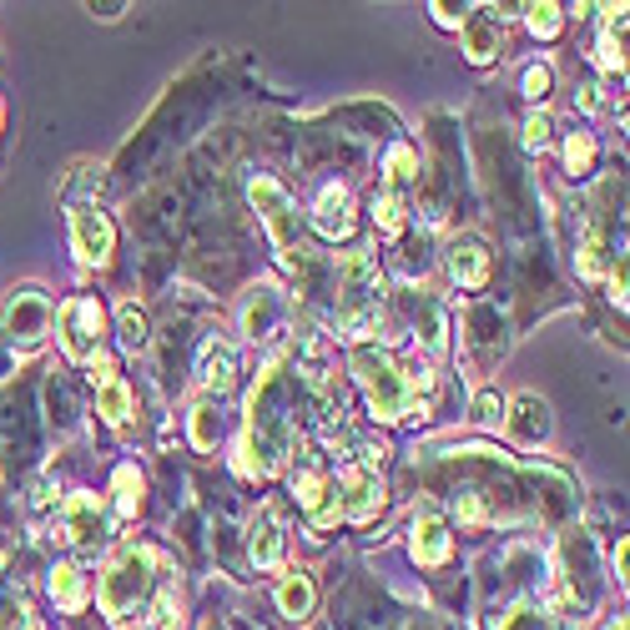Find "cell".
I'll return each mask as SVG.
<instances>
[{
    "mask_svg": "<svg viewBox=\"0 0 630 630\" xmlns=\"http://www.w3.org/2000/svg\"><path fill=\"white\" fill-rule=\"evenodd\" d=\"M242 474H277L293 454V414H288V364L277 358L258 379L248 404V439H242Z\"/></svg>",
    "mask_w": 630,
    "mask_h": 630,
    "instance_id": "1",
    "label": "cell"
},
{
    "mask_svg": "<svg viewBox=\"0 0 630 630\" xmlns=\"http://www.w3.org/2000/svg\"><path fill=\"white\" fill-rule=\"evenodd\" d=\"M354 379H358V389H364L368 408H373V419L399 424V419L424 414V399L414 394V383H408V373L394 364L389 348H368V343H358L354 348Z\"/></svg>",
    "mask_w": 630,
    "mask_h": 630,
    "instance_id": "2",
    "label": "cell"
},
{
    "mask_svg": "<svg viewBox=\"0 0 630 630\" xmlns=\"http://www.w3.org/2000/svg\"><path fill=\"white\" fill-rule=\"evenodd\" d=\"M383 318V277L373 252H343L338 263V329L343 338L364 343Z\"/></svg>",
    "mask_w": 630,
    "mask_h": 630,
    "instance_id": "3",
    "label": "cell"
},
{
    "mask_svg": "<svg viewBox=\"0 0 630 630\" xmlns=\"http://www.w3.org/2000/svg\"><path fill=\"white\" fill-rule=\"evenodd\" d=\"M152 570H157V560L146 550H121L117 560H111V570L102 575V610L111 620H121L127 610H136V605L146 601V591H152Z\"/></svg>",
    "mask_w": 630,
    "mask_h": 630,
    "instance_id": "4",
    "label": "cell"
},
{
    "mask_svg": "<svg viewBox=\"0 0 630 630\" xmlns=\"http://www.w3.org/2000/svg\"><path fill=\"white\" fill-rule=\"evenodd\" d=\"M293 489H298V504L308 510V525L313 530H333L343 520L338 510V485L329 479L323 460L313 449H298V464H293Z\"/></svg>",
    "mask_w": 630,
    "mask_h": 630,
    "instance_id": "5",
    "label": "cell"
},
{
    "mask_svg": "<svg viewBox=\"0 0 630 630\" xmlns=\"http://www.w3.org/2000/svg\"><path fill=\"white\" fill-rule=\"evenodd\" d=\"M248 198L252 207H258V217H263V227L273 233V242L283 248V258L293 263V248H298V202L288 198V187L277 182V177H252L248 182Z\"/></svg>",
    "mask_w": 630,
    "mask_h": 630,
    "instance_id": "6",
    "label": "cell"
},
{
    "mask_svg": "<svg viewBox=\"0 0 630 630\" xmlns=\"http://www.w3.org/2000/svg\"><path fill=\"white\" fill-rule=\"evenodd\" d=\"M56 329H61V348H67L71 364H86V358L102 348L106 308L96 298H67L61 313H56Z\"/></svg>",
    "mask_w": 630,
    "mask_h": 630,
    "instance_id": "7",
    "label": "cell"
},
{
    "mask_svg": "<svg viewBox=\"0 0 630 630\" xmlns=\"http://www.w3.org/2000/svg\"><path fill=\"white\" fill-rule=\"evenodd\" d=\"M71 248L86 268H106L111 263V248H117V227L96 202H76L71 207Z\"/></svg>",
    "mask_w": 630,
    "mask_h": 630,
    "instance_id": "8",
    "label": "cell"
},
{
    "mask_svg": "<svg viewBox=\"0 0 630 630\" xmlns=\"http://www.w3.org/2000/svg\"><path fill=\"white\" fill-rule=\"evenodd\" d=\"M333 485H338V510H343V520L364 525V520H373V514L383 510V474H379V469H364V464H343V474L333 479Z\"/></svg>",
    "mask_w": 630,
    "mask_h": 630,
    "instance_id": "9",
    "label": "cell"
},
{
    "mask_svg": "<svg viewBox=\"0 0 630 630\" xmlns=\"http://www.w3.org/2000/svg\"><path fill=\"white\" fill-rule=\"evenodd\" d=\"M0 323H5L11 343L31 348V343H40L46 333H51V298H46L40 288H21V293H11V302H5V313H0Z\"/></svg>",
    "mask_w": 630,
    "mask_h": 630,
    "instance_id": "10",
    "label": "cell"
},
{
    "mask_svg": "<svg viewBox=\"0 0 630 630\" xmlns=\"http://www.w3.org/2000/svg\"><path fill=\"white\" fill-rule=\"evenodd\" d=\"M106 535V504L96 495H67L56 510V539L67 545H96Z\"/></svg>",
    "mask_w": 630,
    "mask_h": 630,
    "instance_id": "11",
    "label": "cell"
},
{
    "mask_svg": "<svg viewBox=\"0 0 630 630\" xmlns=\"http://www.w3.org/2000/svg\"><path fill=\"white\" fill-rule=\"evenodd\" d=\"M499 429L510 433L514 444H545L550 439V429H555V419H550V404L545 399H535V394H520V399H510L504 404V424Z\"/></svg>",
    "mask_w": 630,
    "mask_h": 630,
    "instance_id": "12",
    "label": "cell"
},
{
    "mask_svg": "<svg viewBox=\"0 0 630 630\" xmlns=\"http://www.w3.org/2000/svg\"><path fill=\"white\" fill-rule=\"evenodd\" d=\"M237 373H242V358H237V348L227 338H207L198 348V383L207 389V394H233L237 389Z\"/></svg>",
    "mask_w": 630,
    "mask_h": 630,
    "instance_id": "13",
    "label": "cell"
},
{
    "mask_svg": "<svg viewBox=\"0 0 630 630\" xmlns=\"http://www.w3.org/2000/svg\"><path fill=\"white\" fill-rule=\"evenodd\" d=\"M444 263H449V277H454L464 293H479L489 283V273H495V258H489V248L479 237H454Z\"/></svg>",
    "mask_w": 630,
    "mask_h": 630,
    "instance_id": "14",
    "label": "cell"
},
{
    "mask_svg": "<svg viewBox=\"0 0 630 630\" xmlns=\"http://www.w3.org/2000/svg\"><path fill=\"white\" fill-rule=\"evenodd\" d=\"M354 192L348 187H323V198L313 207V227L318 237H329V242H343V237H354Z\"/></svg>",
    "mask_w": 630,
    "mask_h": 630,
    "instance_id": "15",
    "label": "cell"
},
{
    "mask_svg": "<svg viewBox=\"0 0 630 630\" xmlns=\"http://www.w3.org/2000/svg\"><path fill=\"white\" fill-rule=\"evenodd\" d=\"M248 555H252V564H258V570H277V564H283V520H277L273 504H263V510H258V520H252Z\"/></svg>",
    "mask_w": 630,
    "mask_h": 630,
    "instance_id": "16",
    "label": "cell"
},
{
    "mask_svg": "<svg viewBox=\"0 0 630 630\" xmlns=\"http://www.w3.org/2000/svg\"><path fill=\"white\" fill-rule=\"evenodd\" d=\"M408 550L419 564H444L449 560V525L433 510L414 514V530H408Z\"/></svg>",
    "mask_w": 630,
    "mask_h": 630,
    "instance_id": "17",
    "label": "cell"
},
{
    "mask_svg": "<svg viewBox=\"0 0 630 630\" xmlns=\"http://www.w3.org/2000/svg\"><path fill=\"white\" fill-rule=\"evenodd\" d=\"M277 323H283V293L273 283H258L248 293V302H242V333L248 338H268Z\"/></svg>",
    "mask_w": 630,
    "mask_h": 630,
    "instance_id": "18",
    "label": "cell"
},
{
    "mask_svg": "<svg viewBox=\"0 0 630 630\" xmlns=\"http://www.w3.org/2000/svg\"><path fill=\"white\" fill-rule=\"evenodd\" d=\"M293 364H298V373L313 389H323L333 373V343L323 338V333H298V348H293Z\"/></svg>",
    "mask_w": 630,
    "mask_h": 630,
    "instance_id": "19",
    "label": "cell"
},
{
    "mask_svg": "<svg viewBox=\"0 0 630 630\" xmlns=\"http://www.w3.org/2000/svg\"><path fill=\"white\" fill-rule=\"evenodd\" d=\"M464 51H469L474 67H485V61H495L499 51V21H489V15H464Z\"/></svg>",
    "mask_w": 630,
    "mask_h": 630,
    "instance_id": "20",
    "label": "cell"
},
{
    "mask_svg": "<svg viewBox=\"0 0 630 630\" xmlns=\"http://www.w3.org/2000/svg\"><path fill=\"white\" fill-rule=\"evenodd\" d=\"M51 595H56V605L67 610V616H76V610H86V570L81 564H56L51 570Z\"/></svg>",
    "mask_w": 630,
    "mask_h": 630,
    "instance_id": "21",
    "label": "cell"
},
{
    "mask_svg": "<svg viewBox=\"0 0 630 630\" xmlns=\"http://www.w3.org/2000/svg\"><path fill=\"white\" fill-rule=\"evenodd\" d=\"M96 414H102L111 429H121V424L132 419V389H127L121 379L96 383Z\"/></svg>",
    "mask_w": 630,
    "mask_h": 630,
    "instance_id": "22",
    "label": "cell"
},
{
    "mask_svg": "<svg viewBox=\"0 0 630 630\" xmlns=\"http://www.w3.org/2000/svg\"><path fill=\"white\" fill-rule=\"evenodd\" d=\"M277 605H283V616L293 620H308L318 605V591L308 575H283V585H277Z\"/></svg>",
    "mask_w": 630,
    "mask_h": 630,
    "instance_id": "23",
    "label": "cell"
},
{
    "mask_svg": "<svg viewBox=\"0 0 630 630\" xmlns=\"http://www.w3.org/2000/svg\"><path fill=\"white\" fill-rule=\"evenodd\" d=\"M373 227H379L383 237L404 233V192H389V187H383L379 198H373Z\"/></svg>",
    "mask_w": 630,
    "mask_h": 630,
    "instance_id": "24",
    "label": "cell"
},
{
    "mask_svg": "<svg viewBox=\"0 0 630 630\" xmlns=\"http://www.w3.org/2000/svg\"><path fill=\"white\" fill-rule=\"evenodd\" d=\"M117 329H121V348H146V313L136 308L132 298H121L117 302Z\"/></svg>",
    "mask_w": 630,
    "mask_h": 630,
    "instance_id": "25",
    "label": "cell"
},
{
    "mask_svg": "<svg viewBox=\"0 0 630 630\" xmlns=\"http://www.w3.org/2000/svg\"><path fill=\"white\" fill-rule=\"evenodd\" d=\"M217 439H223V414H217V404H198L192 408V444L217 449Z\"/></svg>",
    "mask_w": 630,
    "mask_h": 630,
    "instance_id": "26",
    "label": "cell"
},
{
    "mask_svg": "<svg viewBox=\"0 0 630 630\" xmlns=\"http://www.w3.org/2000/svg\"><path fill=\"white\" fill-rule=\"evenodd\" d=\"M419 177V157H414V146H389V192H404L408 182Z\"/></svg>",
    "mask_w": 630,
    "mask_h": 630,
    "instance_id": "27",
    "label": "cell"
},
{
    "mask_svg": "<svg viewBox=\"0 0 630 630\" xmlns=\"http://www.w3.org/2000/svg\"><path fill=\"white\" fill-rule=\"evenodd\" d=\"M520 11H525L530 31H535L539 40H555V36H560V26H564V11H560V5L539 0V5H520Z\"/></svg>",
    "mask_w": 630,
    "mask_h": 630,
    "instance_id": "28",
    "label": "cell"
},
{
    "mask_svg": "<svg viewBox=\"0 0 630 630\" xmlns=\"http://www.w3.org/2000/svg\"><path fill=\"white\" fill-rule=\"evenodd\" d=\"M469 419L479 424V429H499V424H504V399H499V389H479V394H474Z\"/></svg>",
    "mask_w": 630,
    "mask_h": 630,
    "instance_id": "29",
    "label": "cell"
},
{
    "mask_svg": "<svg viewBox=\"0 0 630 630\" xmlns=\"http://www.w3.org/2000/svg\"><path fill=\"white\" fill-rule=\"evenodd\" d=\"M499 630H550V610L535 601H520L510 616L499 620Z\"/></svg>",
    "mask_w": 630,
    "mask_h": 630,
    "instance_id": "30",
    "label": "cell"
},
{
    "mask_svg": "<svg viewBox=\"0 0 630 630\" xmlns=\"http://www.w3.org/2000/svg\"><path fill=\"white\" fill-rule=\"evenodd\" d=\"M564 167L575 171V177H585V171L595 167V136L591 132H575L564 142Z\"/></svg>",
    "mask_w": 630,
    "mask_h": 630,
    "instance_id": "31",
    "label": "cell"
},
{
    "mask_svg": "<svg viewBox=\"0 0 630 630\" xmlns=\"http://www.w3.org/2000/svg\"><path fill=\"white\" fill-rule=\"evenodd\" d=\"M152 630H182V605H177V591H162L157 601H152V620H146Z\"/></svg>",
    "mask_w": 630,
    "mask_h": 630,
    "instance_id": "32",
    "label": "cell"
},
{
    "mask_svg": "<svg viewBox=\"0 0 630 630\" xmlns=\"http://www.w3.org/2000/svg\"><path fill=\"white\" fill-rule=\"evenodd\" d=\"M117 504H121V514H136V504H142V474H136L132 464L117 469Z\"/></svg>",
    "mask_w": 630,
    "mask_h": 630,
    "instance_id": "33",
    "label": "cell"
},
{
    "mask_svg": "<svg viewBox=\"0 0 630 630\" xmlns=\"http://www.w3.org/2000/svg\"><path fill=\"white\" fill-rule=\"evenodd\" d=\"M575 273L580 277H601L605 273V242L601 237H585V248L575 252Z\"/></svg>",
    "mask_w": 630,
    "mask_h": 630,
    "instance_id": "34",
    "label": "cell"
},
{
    "mask_svg": "<svg viewBox=\"0 0 630 630\" xmlns=\"http://www.w3.org/2000/svg\"><path fill=\"white\" fill-rule=\"evenodd\" d=\"M550 132H555L550 111H530L525 117V146L530 152H545V146H550Z\"/></svg>",
    "mask_w": 630,
    "mask_h": 630,
    "instance_id": "35",
    "label": "cell"
},
{
    "mask_svg": "<svg viewBox=\"0 0 630 630\" xmlns=\"http://www.w3.org/2000/svg\"><path fill=\"white\" fill-rule=\"evenodd\" d=\"M454 510H460V525H485L489 510H485V499H479V489H464L460 499H454Z\"/></svg>",
    "mask_w": 630,
    "mask_h": 630,
    "instance_id": "36",
    "label": "cell"
},
{
    "mask_svg": "<svg viewBox=\"0 0 630 630\" xmlns=\"http://www.w3.org/2000/svg\"><path fill=\"white\" fill-rule=\"evenodd\" d=\"M595 67L601 71H626V51H620L616 36H601V46H595Z\"/></svg>",
    "mask_w": 630,
    "mask_h": 630,
    "instance_id": "37",
    "label": "cell"
},
{
    "mask_svg": "<svg viewBox=\"0 0 630 630\" xmlns=\"http://www.w3.org/2000/svg\"><path fill=\"white\" fill-rule=\"evenodd\" d=\"M545 92H550V67H530L525 71V96H530V102H539Z\"/></svg>",
    "mask_w": 630,
    "mask_h": 630,
    "instance_id": "38",
    "label": "cell"
},
{
    "mask_svg": "<svg viewBox=\"0 0 630 630\" xmlns=\"http://www.w3.org/2000/svg\"><path fill=\"white\" fill-rule=\"evenodd\" d=\"M429 11H433V21H439L444 31H460L464 26V11H454V5H444V0H439V5H429Z\"/></svg>",
    "mask_w": 630,
    "mask_h": 630,
    "instance_id": "39",
    "label": "cell"
},
{
    "mask_svg": "<svg viewBox=\"0 0 630 630\" xmlns=\"http://www.w3.org/2000/svg\"><path fill=\"white\" fill-rule=\"evenodd\" d=\"M610 302H616V308H626V258L610 268Z\"/></svg>",
    "mask_w": 630,
    "mask_h": 630,
    "instance_id": "40",
    "label": "cell"
},
{
    "mask_svg": "<svg viewBox=\"0 0 630 630\" xmlns=\"http://www.w3.org/2000/svg\"><path fill=\"white\" fill-rule=\"evenodd\" d=\"M610 564H616V580L626 585V564H630V539L620 535V545H616V555H610Z\"/></svg>",
    "mask_w": 630,
    "mask_h": 630,
    "instance_id": "41",
    "label": "cell"
},
{
    "mask_svg": "<svg viewBox=\"0 0 630 630\" xmlns=\"http://www.w3.org/2000/svg\"><path fill=\"white\" fill-rule=\"evenodd\" d=\"M575 106L595 111V106H601V86H580V92H575Z\"/></svg>",
    "mask_w": 630,
    "mask_h": 630,
    "instance_id": "42",
    "label": "cell"
},
{
    "mask_svg": "<svg viewBox=\"0 0 630 630\" xmlns=\"http://www.w3.org/2000/svg\"><path fill=\"white\" fill-rule=\"evenodd\" d=\"M21 630H46V626H40V620H31V616H26V620H21Z\"/></svg>",
    "mask_w": 630,
    "mask_h": 630,
    "instance_id": "43",
    "label": "cell"
},
{
    "mask_svg": "<svg viewBox=\"0 0 630 630\" xmlns=\"http://www.w3.org/2000/svg\"><path fill=\"white\" fill-rule=\"evenodd\" d=\"M121 630H152V626H146V620H136V626H121Z\"/></svg>",
    "mask_w": 630,
    "mask_h": 630,
    "instance_id": "44",
    "label": "cell"
}]
</instances>
